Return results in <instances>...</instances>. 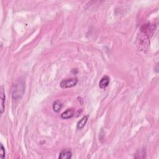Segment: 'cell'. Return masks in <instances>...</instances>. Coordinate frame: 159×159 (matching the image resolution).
<instances>
[{
	"label": "cell",
	"mask_w": 159,
	"mask_h": 159,
	"mask_svg": "<svg viewBox=\"0 0 159 159\" xmlns=\"http://www.w3.org/2000/svg\"><path fill=\"white\" fill-rule=\"evenodd\" d=\"M26 85L23 80H18L12 87V96L13 100H18L23 97L25 91Z\"/></svg>",
	"instance_id": "1"
},
{
	"label": "cell",
	"mask_w": 159,
	"mask_h": 159,
	"mask_svg": "<svg viewBox=\"0 0 159 159\" xmlns=\"http://www.w3.org/2000/svg\"><path fill=\"white\" fill-rule=\"evenodd\" d=\"M78 83L77 78H68L61 82L60 85L62 88H70L75 86Z\"/></svg>",
	"instance_id": "2"
},
{
	"label": "cell",
	"mask_w": 159,
	"mask_h": 159,
	"mask_svg": "<svg viewBox=\"0 0 159 159\" xmlns=\"http://www.w3.org/2000/svg\"><path fill=\"white\" fill-rule=\"evenodd\" d=\"M0 94H1V114H3L5 110V100H6V96H5V91L4 89V86H1L0 88Z\"/></svg>",
	"instance_id": "3"
},
{
	"label": "cell",
	"mask_w": 159,
	"mask_h": 159,
	"mask_svg": "<svg viewBox=\"0 0 159 159\" xmlns=\"http://www.w3.org/2000/svg\"><path fill=\"white\" fill-rule=\"evenodd\" d=\"M75 114V109L73 108L68 109L61 114V118L64 119L72 118Z\"/></svg>",
	"instance_id": "4"
},
{
	"label": "cell",
	"mask_w": 159,
	"mask_h": 159,
	"mask_svg": "<svg viewBox=\"0 0 159 159\" xmlns=\"http://www.w3.org/2000/svg\"><path fill=\"white\" fill-rule=\"evenodd\" d=\"M72 153L68 149H65L60 153L59 158L60 159H70L72 158Z\"/></svg>",
	"instance_id": "5"
},
{
	"label": "cell",
	"mask_w": 159,
	"mask_h": 159,
	"mask_svg": "<svg viewBox=\"0 0 159 159\" xmlns=\"http://www.w3.org/2000/svg\"><path fill=\"white\" fill-rule=\"evenodd\" d=\"M109 81H110V78L109 77L104 76L101 79V80L100 82V83H99L100 87L101 88V89H104V88H106L108 86L109 83Z\"/></svg>",
	"instance_id": "6"
},
{
	"label": "cell",
	"mask_w": 159,
	"mask_h": 159,
	"mask_svg": "<svg viewBox=\"0 0 159 159\" xmlns=\"http://www.w3.org/2000/svg\"><path fill=\"white\" fill-rule=\"evenodd\" d=\"M88 119V116H85L84 117H83L80 120L77 124V129L80 130L84 127V126H85V124H86L87 121Z\"/></svg>",
	"instance_id": "7"
},
{
	"label": "cell",
	"mask_w": 159,
	"mask_h": 159,
	"mask_svg": "<svg viewBox=\"0 0 159 159\" xmlns=\"http://www.w3.org/2000/svg\"><path fill=\"white\" fill-rule=\"evenodd\" d=\"M62 106L63 104L61 103V101L59 100H57L54 103V104H53V109H54V111L55 112L58 113L60 111L61 109L62 108Z\"/></svg>",
	"instance_id": "8"
},
{
	"label": "cell",
	"mask_w": 159,
	"mask_h": 159,
	"mask_svg": "<svg viewBox=\"0 0 159 159\" xmlns=\"http://www.w3.org/2000/svg\"><path fill=\"white\" fill-rule=\"evenodd\" d=\"M1 154H0V158H1V159H4V158H5V149H4V146L2 144H1Z\"/></svg>",
	"instance_id": "9"
}]
</instances>
